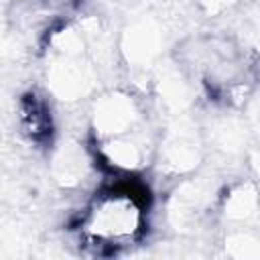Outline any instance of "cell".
Returning <instances> with one entry per match:
<instances>
[{
	"mask_svg": "<svg viewBox=\"0 0 260 260\" xmlns=\"http://www.w3.org/2000/svg\"><path fill=\"white\" fill-rule=\"evenodd\" d=\"M144 225L142 203L128 189H108L100 193L89 205L83 230L104 246L130 244Z\"/></svg>",
	"mask_w": 260,
	"mask_h": 260,
	"instance_id": "cell-1",
	"label": "cell"
}]
</instances>
